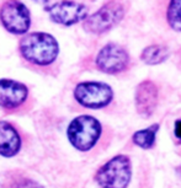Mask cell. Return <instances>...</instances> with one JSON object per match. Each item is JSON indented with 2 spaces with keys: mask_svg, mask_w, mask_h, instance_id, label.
Returning <instances> with one entry per match:
<instances>
[{
  "mask_svg": "<svg viewBox=\"0 0 181 188\" xmlns=\"http://www.w3.org/2000/svg\"><path fill=\"white\" fill-rule=\"evenodd\" d=\"M19 54L32 68H50L59 57V43L53 34L34 31L20 38Z\"/></svg>",
  "mask_w": 181,
  "mask_h": 188,
  "instance_id": "cell-1",
  "label": "cell"
},
{
  "mask_svg": "<svg viewBox=\"0 0 181 188\" xmlns=\"http://www.w3.org/2000/svg\"><path fill=\"white\" fill-rule=\"evenodd\" d=\"M0 25L11 34L24 36L32 25V15L21 0H3L0 3Z\"/></svg>",
  "mask_w": 181,
  "mask_h": 188,
  "instance_id": "cell-2",
  "label": "cell"
},
{
  "mask_svg": "<svg viewBox=\"0 0 181 188\" xmlns=\"http://www.w3.org/2000/svg\"><path fill=\"white\" fill-rule=\"evenodd\" d=\"M126 9L121 0H110L83 21V27L89 33L102 34L121 22Z\"/></svg>",
  "mask_w": 181,
  "mask_h": 188,
  "instance_id": "cell-3",
  "label": "cell"
},
{
  "mask_svg": "<svg viewBox=\"0 0 181 188\" xmlns=\"http://www.w3.org/2000/svg\"><path fill=\"white\" fill-rule=\"evenodd\" d=\"M70 144L80 151H88L97 143L101 135V124L96 118L83 114L74 118L67 130Z\"/></svg>",
  "mask_w": 181,
  "mask_h": 188,
  "instance_id": "cell-4",
  "label": "cell"
},
{
  "mask_svg": "<svg viewBox=\"0 0 181 188\" xmlns=\"http://www.w3.org/2000/svg\"><path fill=\"white\" fill-rule=\"evenodd\" d=\"M131 176L129 159L126 155H117L97 170L95 179L101 188H127Z\"/></svg>",
  "mask_w": 181,
  "mask_h": 188,
  "instance_id": "cell-5",
  "label": "cell"
},
{
  "mask_svg": "<svg viewBox=\"0 0 181 188\" xmlns=\"http://www.w3.org/2000/svg\"><path fill=\"white\" fill-rule=\"evenodd\" d=\"M45 11L52 22L64 27L83 22L89 16V8L78 0H52Z\"/></svg>",
  "mask_w": 181,
  "mask_h": 188,
  "instance_id": "cell-6",
  "label": "cell"
},
{
  "mask_svg": "<svg viewBox=\"0 0 181 188\" xmlns=\"http://www.w3.org/2000/svg\"><path fill=\"white\" fill-rule=\"evenodd\" d=\"M74 97L86 108H102L112 101L113 91L107 84L99 81H84L74 89Z\"/></svg>",
  "mask_w": 181,
  "mask_h": 188,
  "instance_id": "cell-7",
  "label": "cell"
},
{
  "mask_svg": "<svg viewBox=\"0 0 181 188\" xmlns=\"http://www.w3.org/2000/svg\"><path fill=\"white\" fill-rule=\"evenodd\" d=\"M128 53L124 48L115 43L103 46L96 55V66L106 74H118L128 65Z\"/></svg>",
  "mask_w": 181,
  "mask_h": 188,
  "instance_id": "cell-8",
  "label": "cell"
},
{
  "mask_svg": "<svg viewBox=\"0 0 181 188\" xmlns=\"http://www.w3.org/2000/svg\"><path fill=\"white\" fill-rule=\"evenodd\" d=\"M29 99V87L25 84L11 80L0 79V107L8 111L17 109Z\"/></svg>",
  "mask_w": 181,
  "mask_h": 188,
  "instance_id": "cell-9",
  "label": "cell"
},
{
  "mask_svg": "<svg viewBox=\"0 0 181 188\" xmlns=\"http://www.w3.org/2000/svg\"><path fill=\"white\" fill-rule=\"evenodd\" d=\"M134 102L137 112L144 118H149L158 103V89L155 84L149 80L139 84L136 90Z\"/></svg>",
  "mask_w": 181,
  "mask_h": 188,
  "instance_id": "cell-10",
  "label": "cell"
},
{
  "mask_svg": "<svg viewBox=\"0 0 181 188\" xmlns=\"http://www.w3.org/2000/svg\"><path fill=\"white\" fill-rule=\"evenodd\" d=\"M21 149V138L17 130L8 122H0V155L15 156Z\"/></svg>",
  "mask_w": 181,
  "mask_h": 188,
  "instance_id": "cell-11",
  "label": "cell"
},
{
  "mask_svg": "<svg viewBox=\"0 0 181 188\" xmlns=\"http://www.w3.org/2000/svg\"><path fill=\"white\" fill-rule=\"evenodd\" d=\"M168 57H169L168 48L164 46H159V44L148 46L147 48H144L141 54V59L147 65L160 64V63H163L168 59Z\"/></svg>",
  "mask_w": 181,
  "mask_h": 188,
  "instance_id": "cell-12",
  "label": "cell"
},
{
  "mask_svg": "<svg viewBox=\"0 0 181 188\" xmlns=\"http://www.w3.org/2000/svg\"><path fill=\"white\" fill-rule=\"evenodd\" d=\"M159 129L158 124H153L150 127L138 130L133 134V143L142 149H150L155 144L157 132Z\"/></svg>",
  "mask_w": 181,
  "mask_h": 188,
  "instance_id": "cell-13",
  "label": "cell"
},
{
  "mask_svg": "<svg viewBox=\"0 0 181 188\" xmlns=\"http://www.w3.org/2000/svg\"><path fill=\"white\" fill-rule=\"evenodd\" d=\"M166 20L174 31L181 32V0H170L166 10Z\"/></svg>",
  "mask_w": 181,
  "mask_h": 188,
  "instance_id": "cell-14",
  "label": "cell"
},
{
  "mask_svg": "<svg viewBox=\"0 0 181 188\" xmlns=\"http://www.w3.org/2000/svg\"><path fill=\"white\" fill-rule=\"evenodd\" d=\"M14 188H42V187L32 179H19L14 184Z\"/></svg>",
  "mask_w": 181,
  "mask_h": 188,
  "instance_id": "cell-15",
  "label": "cell"
},
{
  "mask_svg": "<svg viewBox=\"0 0 181 188\" xmlns=\"http://www.w3.org/2000/svg\"><path fill=\"white\" fill-rule=\"evenodd\" d=\"M175 135L179 139H181V119L176 121V123H175Z\"/></svg>",
  "mask_w": 181,
  "mask_h": 188,
  "instance_id": "cell-16",
  "label": "cell"
},
{
  "mask_svg": "<svg viewBox=\"0 0 181 188\" xmlns=\"http://www.w3.org/2000/svg\"><path fill=\"white\" fill-rule=\"evenodd\" d=\"M32 1H34L36 4H41V5H43V6H46V5H48L50 4L52 0H32Z\"/></svg>",
  "mask_w": 181,
  "mask_h": 188,
  "instance_id": "cell-17",
  "label": "cell"
}]
</instances>
